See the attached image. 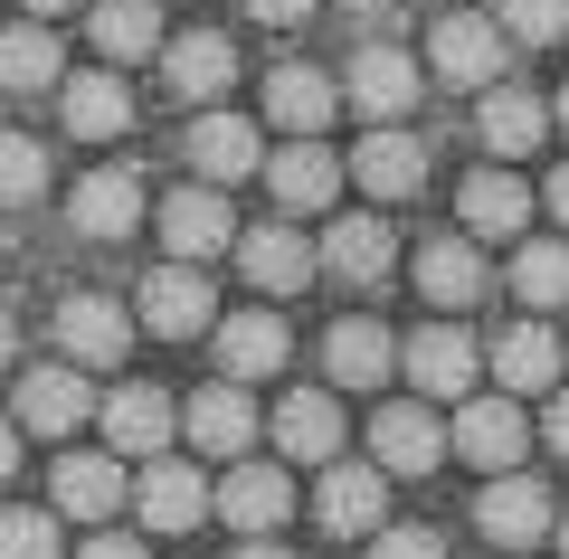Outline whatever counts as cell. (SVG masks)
Returning <instances> with one entry per match:
<instances>
[{
	"label": "cell",
	"mask_w": 569,
	"mask_h": 559,
	"mask_svg": "<svg viewBox=\"0 0 569 559\" xmlns=\"http://www.w3.org/2000/svg\"><path fill=\"white\" fill-rule=\"evenodd\" d=\"M503 58H512V39H503V20H475V10H447V20H437V39H427V67H437V77L447 86H503Z\"/></svg>",
	"instance_id": "6da1fadb"
},
{
	"label": "cell",
	"mask_w": 569,
	"mask_h": 559,
	"mask_svg": "<svg viewBox=\"0 0 569 559\" xmlns=\"http://www.w3.org/2000/svg\"><path fill=\"white\" fill-rule=\"evenodd\" d=\"M133 313H142V332H162V341L219 332V295H209L200 266H152V276H142V295H133Z\"/></svg>",
	"instance_id": "7a4b0ae2"
},
{
	"label": "cell",
	"mask_w": 569,
	"mask_h": 559,
	"mask_svg": "<svg viewBox=\"0 0 569 559\" xmlns=\"http://www.w3.org/2000/svg\"><path fill=\"white\" fill-rule=\"evenodd\" d=\"M133 512H142V531H200V521L219 512V493H209V475H200V465L152 456V465L133 475Z\"/></svg>",
	"instance_id": "3957f363"
},
{
	"label": "cell",
	"mask_w": 569,
	"mask_h": 559,
	"mask_svg": "<svg viewBox=\"0 0 569 559\" xmlns=\"http://www.w3.org/2000/svg\"><path fill=\"white\" fill-rule=\"evenodd\" d=\"M447 437H456V456H466L475 475H512V465L531 456V418H522V399H466Z\"/></svg>",
	"instance_id": "277c9868"
},
{
	"label": "cell",
	"mask_w": 569,
	"mask_h": 559,
	"mask_svg": "<svg viewBox=\"0 0 569 559\" xmlns=\"http://www.w3.org/2000/svg\"><path fill=\"white\" fill-rule=\"evenodd\" d=\"M380 512H389V475L380 465H323L313 521H323L332 540H380Z\"/></svg>",
	"instance_id": "5b68a950"
},
{
	"label": "cell",
	"mask_w": 569,
	"mask_h": 559,
	"mask_svg": "<svg viewBox=\"0 0 569 559\" xmlns=\"http://www.w3.org/2000/svg\"><path fill=\"white\" fill-rule=\"evenodd\" d=\"M342 96L361 104L370 133H380V123H408V104L427 96V67L408 58V48H361V58H351V77H342Z\"/></svg>",
	"instance_id": "8992f818"
},
{
	"label": "cell",
	"mask_w": 569,
	"mask_h": 559,
	"mask_svg": "<svg viewBox=\"0 0 569 559\" xmlns=\"http://www.w3.org/2000/svg\"><path fill=\"white\" fill-rule=\"evenodd\" d=\"M447 446L456 437L427 418V399H389L380 418H370V456H380V475H437Z\"/></svg>",
	"instance_id": "52a82bcc"
},
{
	"label": "cell",
	"mask_w": 569,
	"mask_h": 559,
	"mask_svg": "<svg viewBox=\"0 0 569 559\" xmlns=\"http://www.w3.org/2000/svg\"><path fill=\"white\" fill-rule=\"evenodd\" d=\"M152 228H162V247H171V266H200V257H219V247H238V219H228V200L219 190H171L162 209H152Z\"/></svg>",
	"instance_id": "ba28073f"
},
{
	"label": "cell",
	"mask_w": 569,
	"mask_h": 559,
	"mask_svg": "<svg viewBox=\"0 0 569 559\" xmlns=\"http://www.w3.org/2000/svg\"><path fill=\"white\" fill-rule=\"evenodd\" d=\"M399 370L418 380V399H475V332L466 322H427V332H408Z\"/></svg>",
	"instance_id": "9c48e42d"
},
{
	"label": "cell",
	"mask_w": 569,
	"mask_h": 559,
	"mask_svg": "<svg viewBox=\"0 0 569 559\" xmlns=\"http://www.w3.org/2000/svg\"><path fill=\"white\" fill-rule=\"evenodd\" d=\"M96 418V389H86L77 360H48V370H20V427L29 437H77Z\"/></svg>",
	"instance_id": "30bf717a"
},
{
	"label": "cell",
	"mask_w": 569,
	"mask_h": 559,
	"mask_svg": "<svg viewBox=\"0 0 569 559\" xmlns=\"http://www.w3.org/2000/svg\"><path fill=\"white\" fill-rule=\"evenodd\" d=\"M284 512H295L284 465H257V456H247V465H228V475H219V521H228L238 540H266Z\"/></svg>",
	"instance_id": "8fae6325"
},
{
	"label": "cell",
	"mask_w": 569,
	"mask_h": 559,
	"mask_svg": "<svg viewBox=\"0 0 569 559\" xmlns=\"http://www.w3.org/2000/svg\"><path fill=\"white\" fill-rule=\"evenodd\" d=\"M58 341L77 370H114L123 351H133V313H123L114 295H67L58 303Z\"/></svg>",
	"instance_id": "7c38bea8"
},
{
	"label": "cell",
	"mask_w": 569,
	"mask_h": 559,
	"mask_svg": "<svg viewBox=\"0 0 569 559\" xmlns=\"http://www.w3.org/2000/svg\"><path fill=\"white\" fill-rule=\"evenodd\" d=\"M181 152H190V171H200L209 190H219V180L266 171V142H257V123H247V114H219V104H209V114L181 133Z\"/></svg>",
	"instance_id": "4fadbf2b"
},
{
	"label": "cell",
	"mask_w": 569,
	"mask_h": 559,
	"mask_svg": "<svg viewBox=\"0 0 569 559\" xmlns=\"http://www.w3.org/2000/svg\"><path fill=\"white\" fill-rule=\"evenodd\" d=\"M475 531L503 540V550H531V540H550V493L531 475H493L475 493Z\"/></svg>",
	"instance_id": "5bb4252c"
},
{
	"label": "cell",
	"mask_w": 569,
	"mask_h": 559,
	"mask_svg": "<svg viewBox=\"0 0 569 559\" xmlns=\"http://www.w3.org/2000/svg\"><path fill=\"white\" fill-rule=\"evenodd\" d=\"M342 86L323 77V67H276V77H266V123H284V133L295 142H323V123L342 114Z\"/></svg>",
	"instance_id": "9a60e30c"
},
{
	"label": "cell",
	"mask_w": 569,
	"mask_h": 559,
	"mask_svg": "<svg viewBox=\"0 0 569 559\" xmlns=\"http://www.w3.org/2000/svg\"><path fill=\"white\" fill-rule=\"evenodd\" d=\"M418 295H427V303H447V313L485 303V295H493L485 247H475V238H427V247H418Z\"/></svg>",
	"instance_id": "2e32d148"
},
{
	"label": "cell",
	"mask_w": 569,
	"mask_h": 559,
	"mask_svg": "<svg viewBox=\"0 0 569 559\" xmlns=\"http://www.w3.org/2000/svg\"><path fill=\"white\" fill-rule=\"evenodd\" d=\"M238 266H247L257 295H295V285H313L323 247H313L305 228H247V238H238Z\"/></svg>",
	"instance_id": "e0dca14e"
},
{
	"label": "cell",
	"mask_w": 569,
	"mask_h": 559,
	"mask_svg": "<svg viewBox=\"0 0 569 559\" xmlns=\"http://www.w3.org/2000/svg\"><path fill=\"white\" fill-rule=\"evenodd\" d=\"M351 180H361L370 200H418V190H427V152H418V133H408V123H380V133L351 152Z\"/></svg>",
	"instance_id": "ac0fdd59"
},
{
	"label": "cell",
	"mask_w": 569,
	"mask_h": 559,
	"mask_svg": "<svg viewBox=\"0 0 569 559\" xmlns=\"http://www.w3.org/2000/svg\"><path fill=\"white\" fill-rule=\"evenodd\" d=\"M67 219H77V238H96V247L133 238V228H142V180L133 171H86L77 200H67Z\"/></svg>",
	"instance_id": "d6986e66"
},
{
	"label": "cell",
	"mask_w": 569,
	"mask_h": 559,
	"mask_svg": "<svg viewBox=\"0 0 569 559\" xmlns=\"http://www.w3.org/2000/svg\"><path fill=\"white\" fill-rule=\"evenodd\" d=\"M181 427H190V446H200V456H228V465H247V437H257V408H247V389H238V380H209L200 399L181 408Z\"/></svg>",
	"instance_id": "ffe728a7"
},
{
	"label": "cell",
	"mask_w": 569,
	"mask_h": 559,
	"mask_svg": "<svg viewBox=\"0 0 569 559\" xmlns=\"http://www.w3.org/2000/svg\"><path fill=\"white\" fill-rule=\"evenodd\" d=\"M493 380H503V399H550V380H560V332H550L541 313L512 322V332L493 341Z\"/></svg>",
	"instance_id": "44dd1931"
},
{
	"label": "cell",
	"mask_w": 569,
	"mask_h": 559,
	"mask_svg": "<svg viewBox=\"0 0 569 559\" xmlns=\"http://www.w3.org/2000/svg\"><path fill=\"white\" fill-rule=\"evenodd\" d=\"M123 502H133L123 456H58V512L67 521H114Z\"/></svg>",
	"instance_id": "7402d4cb"
},
{
	"label": "cell",
	"mask_w": 569,
	"mask_h": 559,
	"mask_svg": "<svg viewBox=\"0 0 569 559\" xmlns=\"http://www.w3.org/2000/svg\"><path fill=\"white\" fill-rule=\"evenodd\" d=\"M389 370H399V341H389L370 313H351V322H332V332H323V380H342V389H380Z\"/></svg>",
	"instance_id": "603a6c76"
},
{
	"label": "cell",
	"mask_w": 569,
	"mask_h": 559,
	"mask_svg": "<svg viewBox=\"0 0 569 559\" xmlns=\"http://www.w3.org/2000/svg\"><path fill=\"white\" fill-rule=\"evenodd\" d=\"M162 77H171V96H190V104L209 114V104L228 96V77H238V48H228L219 29H190V39L162 48Z\"/></svg>",
	"instance_id": "cb8c5ba5"
},
{
	"label": "cell",
	"mask_w": 569,
	"mask_h": 559,
	"mask_svg": "<svg viewBox=\"0 0 569 559\" xmlns=\"http://www.w3.org/2000/svg\"><path fill=\"white\" fill-rule=\"evenodd\" d=\"M284 351H295V332H284L276 313H228V322H219V370H228L238 389H247V380H276Z\"/></svg>",
	"instance_id": "d4e9b609"
},
{
	"label": "cell",
	"mask_w": 569,
	"mask_h": 559,
	"mask_svg": "<svg viewBox=\"0 0 569 559\" xmlns=\"http://www.w3.org/2000/svg\"><path fill=\"white\" fill-rule=\"evenodd\" d=\"M456 219H466V238H522L531 228V190L512 171H475L466 190H456Z\"/></svg>",
	"instance_id": "484cf974"
},
{
	"label": "cell",
	"mask_w": 569,
	"mask_h": 559,
	"mask_svg": "<svg viewBox=\"0 0 569 559\" xmlns=\"http://www.w3.org/2000/svg\"><path fill=\"white\" fill-rule=\"evenodd\" d=\"M276 446L295 465H342V408H332L323 389H295V399L276 408Z\"/></svg>",
	"instance_id": "4316f807"
},
{
	"label": "cell",
	"mask_w": 569,
	"mask_h": 559,
	"mask_svg": "<svg viewBox=\"0 0 569 559\" xmlns=\"http://www.w3.org/2000/svg\"><path fill=\"white\" fill-rule=\"evenodd\" d=\"M67 133L77 142H114L123 123H133V96H123V77L114 67H86V77H67Z\"/></svg>",
	"instance_id": "83f0119b"
},
{
	"label": "cell",
	"mask_w": 569,
	"mask_h": 559,
	"mask_svg": "<svg viewBox=\"0 0 569 559\" xmlns=\"http://www.w3.org/2000/svg\"><path fill=\"white\" fill-rule=\"evenodd\" d=\"M86 29H96V58L104 67H133V58H162V10H152V0H96V20H86Z\"/></svg>",
	"instance_id": "f1b7e54d"
},
{
	"label": "cell",
	"mask_w": 569,
	"mask_h": 559,
	"mask_svg": "<svg viewBox=\"0 0 569 559\" xmlns=\"http://www.w3.org/2000/svg\"><path fill=\"white\" fill-rule=\"evenodd\" d=\"M104 446L114 456H171V399L162 389H114L104 399Z\"/></svg>",
	"instance_id": "f546056e"
},
{
	"label": "cell",
	"mask_w": 569,
	"mask_h": 559,
	"mask_svg": "<svg viewBox=\"0 0 569 559\" xmlns=\"http://www.w3.org/2000/svg\"><path fill=\"white\" fill-rule=\"evenodd\" d=\"M475 133H485V152L512 161V152H531V142L550 133V104L531 96V86H493V96L475 104Z\"/></svg>",
	"instance_id": "4dcf8cb0"
},
{
	"label": "cell",
	"mask_w": 569,
	"mask_h": 559,
	"mask_svg": "<svg viewBox=\"0 0 569 559\" xmlns=\"http://www.w3.org/2000/svg\"><path fill=\"white\" fill-rule=\"evenodd\" d=\"M266 190H276L284 209H332V190H342V161H332L323 142H284V152L266 161Z\"/></svg>",
	"instance_id": "1f68e13d"
},
{
	"label": "cell",
	"mask_w": 569,
	"mask_h": 559,
	"mask_svg": "<svg viewBox=\"0 0 569 559\" xmlns=\"http://www.w3.org/2000/svg\"><path fill=\"white\" fill-rule=\"evenodd\" d=\"M58 77H67V58H58V39H48V20L0 29V86H10V96H39V86H58Z\"/></svg>",
	"instance_id": "d6a6232c"
},
{
	"label": "cell",
	"mask_w": 569,
	"mask_h": 559,
	"mask_svg": "<svg viewBox=\"0 0 569 559\" xmlns=\"http://www.w3.org/2000/svg\"><path fill=\"white\" fill-rule=\"evenodd\" d=\"M389 257H399V238H389L380 219H332L323 228V266H332V276H351V285H380Z\"/></svg>",
	"instance_id": "836d02e7"
},
{
	"label": "cell",
	"mask_w": 569,
	"mask_h": 559,
	"mask_svg": "<svg viewBox=\"0 0 569 559\" xmlns=\"http://www.w3.org/2000/svg\"><path fill=\"white\" fill-rule=\"evenodd\" d=\"M512 295H522L531 313H550V303H569V247H560V238H531L522 257H512Z\"/></svg>",
	"instance_id": "e575fe53"
},
{
	"label": "cell",
	"mask_w": 569,
	"mask_h": 559,
	"mask_svg": "<svg viewBox=\"0 0 569 559\" xmlns=\"http://www.w3.org/2000/svg\"><path fill=\"white\" fill-rule=\"evenodd\" d=\"M48 200V152L29 133H0V209H29Z\"/></svg>",
	"instance_id": "d590c367"
},
{
	"label": "cell",
	"mask_w": 569,
	"mask_h": 559,
	"mask_svg": "<svg viewBox=\"0 0 569 559\" xmlns=\"http://www.w3.org/2000/svg\"><path fill=\"white\" fill-rule=\"evenodd\" d=\"M0 559H67L58 550V512H20V502H10V512H0Z\"/></svg>",
	"instance_id": "8d00e7d4"
},
{
	"label": "cell",
	"mask_w": 569,
	"mask_h": 559,
	"mask_svg": "<svg viewBox=\"0 0 569 559\" xmlns=\"http://www.w3.org/2000/svg\"><path fill=\"white\" fill-rule=\"evenodd\" d=\"M493 20H503V39H531V48H550V39L569 29V0H503Z\"/></svg>",
	"instance_id": "74e56055"
},
{
	"label": "cell",
	"mask_w": 569,
	"mask_h": 559,
	"mask_svg": "<svg viewBox=\"0 0 569 559\" xmlns=\"http://www.w3.org/2000/svg\"><path fill=\"white\" fill-rule=\"evenodd\" d=\"M370 559H447V540L408 521V531H380V540H370Z\"/></svg>",
	"instance_id": "f35d334b"
},
{
	"label": "cell",
	"mask_w": 569,
	"mask_h": 559,
	"mask_svg": "<svg viewBox=\"0 0 569 559\" xmlns=\"http://www.w3.org/2000/svg\"><path fill=\"white\" fill-rule=\"evenodd\" d=\"M541 446H550V456H569V389H550V408H541Z\"/></svg>",
	"instance_id": "ab89813d"
},
{
	"label": "cell",
	"mask_w": 569,
	"mask_h": 559,
	"mask_svg": "<svg viewBox=\"0 0 569 559\" xmlns=\"http://www.w3.org/2000/svg\"><path fill=\"white\" fill-rule=\"evenodd\" d=\"M77 559H152V550H142V540L133 531H96V540H86V550Z\"/></svg>",
	"instance_id": "60d3db41"
},
{
	"label": "cell",
	"mask_w": 569,
	"mask_h": 559,
	"mask_svg": "<svg viewBox=\"0 0 569 559\" xmlns=\"http://www.w3.org/2000/svg\"><path fill=\"white\" fill-rule=\"evenodd\" d=\"M305 10H313V0H247V20H266V29H295Z\"/></svg>",
	"instance_id": "b9f144b4"
},
{
	"label": "cell",
	"mask_w": 569,
	"mask_h": 559,
	"mask_svg": "<svg viewBox=\"0 0 569 559\" xmlns=\"http://www.w3.org/2000/svg\"><path fill=\"white\" fill-rule=\"evenodd\" d=\"M20 475V418H0V483Z\"/></svg>",
	"instance_id": "7bdbcfd3"
},
{
	"label": "cell",
	"mask_w": 569,
	"mask_h": 559,
	"mask_svg": "<svg viewBox=\"0 0 569 559\" xmlns=\"http://www.w3.org/2000/svg\"><path fill=\"white\" fill-rule=\"evenodd\" d=\"M550 219L569 228V161H560V171H550Z\"/></svg>",
	"instance_id": "ee69618b"
},
{
	"label": "cell",
	"mask_w": 569,
	"mask_h": 559,
	"mask_svg": "<svg viewBox=\"0 0 569 559\" xmlns=\"http://www.w3.org/2000/svg\"><path fill=\"white\" fill-rule=\"evenodd\" d=\"M20 360V322H10V303H0V370Z\"/></svg>",
	"instance_id": "f6af8a7d"
},
{
	"label": "cell",
	"mask_w": 569,
	"mask_h": 559,
	"mask_svg": "<svg viewBox=\"0 0 569 559\" xmlns=\"http://www.w3.org/2000/svg\"><path fill=\"white\" fill-rule=\"evenodd\" d=\"M228 559H295V550H276V540H238Z\"/></svg>",
	"instance_id": "bcb514c9"
},
{
	"label": "cell",
	"mask_w": 569,
	"mask_h": 559,
	"mask_svg": "<svg viewBox=\"0 0 569 559\" xmlns=\"http://www.w3.org/2000/svg\"><path fill=\"white\" fill-rule=\"evenodd\" d=\"M29 20H58V10H86V0H20Z\"/></svg>",
	"instance_id": "7dc6e473"
},
{
	"label": "cell",
	"mask_w": 569,
	"mask_h": 559,
	"mask_svg": "<svg viewBox=\"0 0 569 559\" xmlns=\"http://www.w3.org/2000/svg\"><path fill=\"white\" fill-rule=\"evenodd\" d=\"M342 10H380V0H342Z\"/></svg>",
	"instance_id": "c3c4849f"
},
{
	"label": "cell",
	"mask_w": 569,
	"mask_h": 559,
	"mask_svg": "<svg viewBox=\"0 0 569 559\" xmlns=\"http://www.w3.org/2000/svg\"><path fill=\"white\" fill-rule=\"evenodd\" d=\"M560 559H569V521H560Z\"/></svg>",
	"instance_id": "681fc988"
},
{
	"label": "cell",
	"mask_w": 569,
	"mask_h": 559,
	"mask_svg": "<svg viewBox=\"0 0 569 559\" xmlns=\"http://www.w3.org/2000/svg\"><path fill=\"white\" fill-rule=\"evenodd\" d=\"M560 123H569V86H560Z\"/></svg>",
	"instance_id": "f907efd6"
}]
</instances>
